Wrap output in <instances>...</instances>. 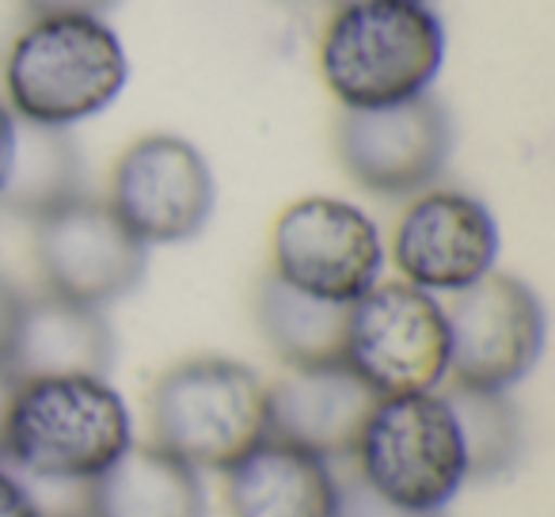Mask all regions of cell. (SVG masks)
I'll use <instances>...</instances> for the list:
<instances>
[{"label":"cell","instance_id":"cell-1","mask_svg":"<svg viewBox=\"0 0 555 517\" xmlns=\"http://www.w3.org/2000/svg\"><path fill=\"white\" fill-rule=\"evenodd\" d=\"M446 62V27L415 0H347L324 20L317 65L343 111L426 95Z\"/></svg>","mask_w":555,"mask_h":517},{"label":"cell","instance_id":"cell-2","mask_svg":"<svg viewBox=\"0 0 555 517\" xmlns=\"http://www.w3.org/2000/svg\"><path fill=\"white\" fill-rule=\"evenodd\" d=\"M130 445V403L107 377H35L16 380L0 464L24 479L92 483Z\"/></svg>","mask_w":555,"mask_h":517},{"label":"cell","instance_id":"cell-3","mask_svg":"<svg viewBox=\"0 0 555 517\" xmlns=\"http://www.w3.org/2000/svg\"><path fill=\"white\" fill-rule=\"evenodd\" d=\"M130 80L122 39L103 16H31L4 57V103L20 122L73 130L103 115Z\"/></svg>","mask_w":555,"mask_h":517},{"label":"cell","instance_id":"cell-4","mask_svg":"<svg viewBox=\"0 0 555 517\" xmlns=\"http://www.w3.org/2000/svg\"><path fill=\"white\" fill-rule=\"evenodd\" d=\"M153 445L194 471H224L267 441V380L236 358L176 362L149 388Z\"/></svg>","mask_w":555,"mask_h":517},{"label":"cell","instance_id":"cell-5","mask_svg":"<svg viewBox=\"0 0 555 517\" xmlns=\"http://www.w3.org/2000/svg\"><path fill=\"white\" fill-rule=\"evenodd\" d=\"M350 461L380 499L423 514H441L468 483L461 426L441 388L377 396Z\"/></svg>","mask_w":555,"mask_h":517},{"label":"cell","instance_id":"cell-6","mask_svg":"<svg viewBox=\"0 0 555 517\" xmlns=\"http://www.w3.org/2000/svg\"><path fill=\"white\" fill-rule=\"evenodd\" d=\"M385 236L362 206L332 194L289 202L270 232V274L332 305H354L385 274Z\"/></svg>","mask_w":555,"mask_h":517},{"label":"cell","instance_id":"cell-7","mask_svg":"<svg viewBox=\"0 0 555 517\" xmlns=\"http://www.w3.org/2000/svg\"><path fill=\"white\" fill-rule=\"evenodd\" d=\"M343 362L377 396L430 392L449 380V324L441 297L408 282H377L347 309Z\"/></svg>","mask_w":555,"mask_h":517},{"label":"cell","instance_id":"cell-8","mask_svg":"<svg viewBox=\"0 0 555 517\" xmlns=\"http://www.w3.org/2000/svg\"><path fill=\"white\" fill-rule=\"evenodd\" d=\"M449 380L476 392H509L537 370L547 342L544 301L529 282L491 271L446 305Z\"/></svg>","mask_w":555,"mask_h":517},{"label":"cell","instance_id":"cell-9","mask_svg":"<svg viewBox=\"0 0 555 517\" xmlns=\"http://www.w3.org/2000/svg\"><path fill=\"white\" fill-rule=\"evenodd\" d=\"M107 206L145 247H171L209 224L217 183L206 156L186 138L145 133L115 160Z\"/></svg>","mask_w":555,"mask_h":517},{"label":"cell","instance_id":"cell-10","mask_svg":"<svg viewBox=\"0 0 555 517\" xmlns=\"http://www.w3.org/2000/svg\"><path fill=\"white\" fill-rule=\"evenodd\" d=\"M35 259L47 294L107 309L145 279L149 247L118 221L107 198L80 194L35 221Z\"/></svg>","mask_w":555,"mask_h":517},{"label":"cell","instance_id":"cell-11","mask_svg":"<svg viewBox=\"0 0 555 517\" xmlns=\"http://www.w3.org/2000/svg\"><path fill=\"white\" fill-rule=\"evenodd\" d=\"M335 148L347 176L380 198H415L453 153V122L430 92L370 111H343Z\"/></svg>","mask_w":555,"mask_h":517},{"label":"cell","instance_id":"cell-12","mask_svg":"<svg viewBox=\"0 0 555 517\" xmlns=\"http://www.w3.org/2000/svg\"><path fill=\"white\" fill-rule=\"evenodd\" d=\"M499 221L468 191L426 186L408 202L392 229V267L400 282L434 297L476 286L499 263Z\"/></svg>","mask_w":555,"mask_h":517},{"label":"cell","instance_id":"cell-13","mask_svg":"<svg viewBox=\"0 0 555 517\" xmlns=\"http://www.w3.org/2000/svg\"><path fill=\"white\" fill-rule=\"evenodd\" d=\"M377 392L347 362L286 370L267 385V438L309 449L324 461H350Z\"/></svg>","mask_w":555,"mask_h":517},{"label":"cell","instance_id":"cell-14","mask_svg":"<svg viewBox=\"0 0 555 517\" xmlns=\"http://www.w3.org/2000/svg\"><path fill=\"white\" fill-rule=\"evenodd\" d=\"M224 476L229 517H335L339 471L309 449L267 438Z\"/></svg>","mask_w":555,"mask_h":517},{"label":"cell","instance_id":"cell-15","mask_svg":"<svg viewBox=\"0 0 555 517\" xmlns=\"http://www.w3.org/2000/svg\"><path fill=\"white\" fill-rule=\"evenodd\" d=\"M111 362H115V335L103 309H88L54 294L31 297V301L24 297L9 365L16 380L73 377V373L107 377Z\"/></svg>","mask_w":555,"mask_h":517},{"label":"cell","instance_id":"cell-16","mask_svg":"<svg viewBox=\"0 0 555 517\" xmlns=\"http://www.w3.org/2000/svg\"><path fill=\"white\" fill-rule=\"evenodd\" d=\"M202 471L179 456L133 441L88 483V517H206Z\"/></svg>","mask_w":555,"mask_h":517},{"label":"cell","instance_id":"cell-17","mask_svg":"<svg viewBox=\"0 0 555 517\" xmlns=\"http://www.w3.org/2000/svg\"><path fill=\"white\" fill-rule=\"evenodd\" d=\"M347 309L350 305H332L301 294V289L278 282L274 274H267L259 282V294H255L259 332L286 370H312V365L343 362Z\"/></svg>","mask_w":555,"mask_h":517},{"label":"cell","instance_id":"cell-18","mask_svg":"<svg viewBox=\"0 0 555 517\" xmlns=\"http://www.w3.org/2000/svg\"><path fill=\"white\" fill-rule=\"evenodd\" d=\"M80 179H85V168H80V153L69 130L20 122L9 171L0 183V206L27 221H39L85 194Z\"/></svg>","mask_w":555,"mask_h":517},{"label":"cell","instance_id":"cell-19","mask_svg":"<svg viewBox=\"0 0 555 517\" xmlns=\"http://www.w3.org/2000/svg\"><path fill=\"white\" fill-rule=\"evenodd\" d=\"M446 396L468 453V479L506 476L525 453V426L509 392H476L453 385Z\"/></svg>","mask_w":555,"mask_h":517},{"label":"cell","instance_id":"cell-20","mask_svg":"<svg viewBox=\"0 0 555 517\" xmlns=\"http://www.w3.org/2000/svg\"><path fill=\"white\" fill-rule=\"evenodd\" d=\"M335 517H446L441 514H423V509H403L396 502L380 499L373 487H365L358 476L339 479V506H335Z\"/></svg>","mask_w":555,"mask_h":517},{"label":"cell","instance_id":"cell-21","mask_svg":"<svg viewBox=\"0 0 555 517\" xmlns=\"http://www.w3.org/2000/svg\"><path fill=\"white\" fill-rule=\"evenodd\" d=\"M20 312H24V297L9 279H0V370L12 365V347H16L20 332Z\"/></svg>","mask_w":555,"mask_h":517},{"label":"cell","instance_id":"cell-22","mask_svg":"<svg viewBox=\"0 0 555 517\" xmlns=\"http://www.w3.org/2000/svg\"><path fill=\"white\" fill-rule=\"evenodd\" d=\"M0 517H42L31 487L9 464H0Z\"/></svg>","mask_w":555,"mask_h":517},{"label":"cell","instance_id":"cell-23","mask_svg":"<svg viewBox=\"0 0 555 517\" xmlns=\"http://www.w3.org/2000/svg\"><path fill=\"white\" fill-rule=\"evenodd\" d=\"M31 16H107L118 0H24Z\"/></svg>","mask_w":555,"mask_h":517},{"label":"cell","instance_id":"cell-24","mask_svg":"<svg viewBox=\"0 0 555 517\" xmlns=\"http://www.w3.org/2000/svg\"><path fill=\"white\" fill-rule=\"evenodd\" d=\"M286 12H294L297 20H305V24H317V20H327L335 9H343L347 0H278Z\"/></svg>","mask_w":555,"mask_h":517},{"label":"cell","instance_id":"cell-25","mask_svg":"<svg viewBox=\"0 0 555 517\" xmlns=\"http://www.w3.org/2000/svg\"><path fill=\"white\" fill-rule=\"evenodd\" d=\"M16 126H20V118L12 115V107L4 103V95H0V183H4V171H9L12 145H16Z\"/></svg>","mask_w":555,"mask_h":517},{"label":"cell","instance_id":"cell-26","mask_svg":"<svg viewBox=\"0 0 555 517\" xmlns=\"http://www.w3.org/2000/svg\"><path fill=\"white\" fill-rule=\"evenodd\" d=\"M12 392H16V377L9 370H0V445H4V418H9Z\"/></svg>","mask_w":555,"mask_h":517},{"label":"cell","instance_id":"cell-27","mask_svg":"<svg viewBox=\"0 0 555 517\" xmlns=\"http://www.w3.org/2000/svg\"><path fill=\"white\" fill-rule=\"evenodd\" d=\"M415 4H426V0H415Z\"/></svg>","mask_w":555,"mask_h":517}]
</instances>
